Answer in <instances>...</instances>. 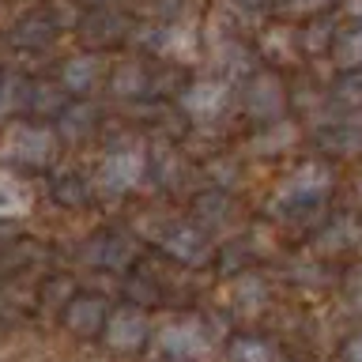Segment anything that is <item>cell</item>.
Returning <instances> with one entry per match:
<instances>
[{
	"instance_id": "obj_1",
	"label": "cell",
	"mask_w": 362,
	"mask_h": 362,
	"mask_svg": "<svg viewBox=\"0 0 362 362\" xmlns=\"http://www.w3.org/2000/svg\"><path fill=\"white\" fill-rule=\"evenodd\" d=\"M53 147H57V140H53L49 129L30 124V121H19V124H11V129L4 132L0 155L11 158V163H23V166H42V163H49Z\"/></svg>"
},
{
	"instance_id": "obj_2",
	"label": "cell",
	"mask_w": 362,
	"mask_h": 362,
	"mask_svg": "<svg viewBox=\"0 0 362 362\" xmlns=\"http://www.w3.org/2000/svg\"><path fill=\"white\" fill-rule=\"evenodd\" d=\"M283 102H287V95H283V83H279V76H272V72H260L249 79V87H245V113L253 121H279V113H283Z\"/></svg>"
},
{
	"instance_id": "obj_3",
	"label": "cell",
	"mask_w": 362,
	"mask_h": 362,
	"mask_svg": "<svg viewBox=\"0 0 362 362\" xmlns=\"http://www.w3.org/2000/svg\"><path fill=\"white\" fill-rule=\"evenodd\" d=\"M144 170H147V158L136 147H129V151H110L106 163H102V185L113 192H124V189L140 185Z\"/></svg>"
},
{
	"instance_id": "obj_4",
	"label": "cell",
	"mask_w": 362,
	"mask_h": 362,
	"mask_svg": "<svg viewBox=\"0 0 362 362\" xmlns=\"http://www.w3.org/2000/svg\"><path fill=\"white\" fill-rule=\"evenodd\" d=\"M226 106V83L219 79H197L192 87L181 90V110L197 121H211Z\"/></svg>"
},
{
	"instance_id": "obj_5",
	"label": "cell",
	"mask_w": 362,
	"mask_h": 362,
	"mask_svg": "<svg viewBox=\"0 0 362 362\" xmlns=\"http://www.w3.org/2000/svg\"><path fill=\"white\" fill-rule=\"evenodd\" d=\"M328 185H332V174H328V166H321V163H305L298 174H294L287 185H283V197H291V200H310V197H321Z\"/></svg>"
},
{
	"instance_id": "obj_6",
	"label": "cell",
	"mask_w": 362,
	"mask_h": 362,
	"mask_svg": "<svg viewBox=\"0 0 362 362\" xmlns=\"http://www.w3.org/2000/svg\"><path fill=\"white\" fill-rule=\"evenodd\" d=\"M144 336H147V321H144V313H136V310H121L110 321V332H106L110 347H121V351L140 347Z\"/></svg>"
},
{
	"instance_id": "obj_7",
	"label": "cell",
	"mask_w": 362,
	"mask_h": 362,
	"mask_svg": "<svg viewBox=\"0 0 362 362\" xmlns=\"http://www.w3.org/2000/svg\"><path fill=\"white\" fill-rule=\"evenodd\" d=\"M163 347L170 351V355H204L208 336L200 332L197 321H181V325H170L163 332Z\"/></svg>"
},
{
	"instance_id": "obj_8",
	"label": "cell",
	"mask_w": 362,
	"mask_h": 362,
	"mask_svg": "<svg viewBox=\"0 0 362 362\" xmlns=\"http://www.w3.org/2000/svg\"><path fill=\"white\" fill-rule=\"evenodd\" d=\"M98 57L95 53H79L72 57V61L64 64V72H61V83L64 90H76V95H87L90 87H95V79H98Z\"/></svg>"
},
{
	"instance_id": "obj_9",
	"label": "cell",
	"mask_w": 362,
	"mask_h": 362,
	"mask_svg": "<svg viewBox=\"0 0 362 362\" xmlns=\"http://www.w3.org/2000/svg\"><path fill=\"white\" fill-rule=\"evenodd\" d=\"M30 189L23 185L16 174H0V219H16V215H27L30 211Z\"/></svg>"
},
{
	"instance_id": "obj_10",
	"label": "cell",
	"mask_w": 362,
	"mask_h": 362,
	"mask_svg": "<svg viewBox=\"0 0 362 362\" xmlns=\"http://www.w3.org/2000/svg\"><path fill=\"white\" fill-rule=\"evenodd\" d=\"M332 53H336V64L344 68V72L362 68V27H358V23H351L347 30H336Z\"/></svg>"
},
{
	"instance_id": "obj_11",
	"label": "cell",
	"mask_w": 362,
	"mask_h": 362,
	"mask_svg": "<svg viewBox=\"0 0 362 362\" xmlns=\"http://www.w3.org/2000/svg\"><path fill=\"white\" fill-rule=\"evenodd\" d=\"M64 321H68V328H72L76 336L95 332V328L102 325V302L98 298H76L72 305H68Z\"/></svg>"
},
{
	"instance_id": "obj_12",
	"label": "cell",
	"mask_w": 362,
	"mask_h": 362,
	"mask_svg": "<svg viewBox=\"0 0 362 362\" xmlns=\"http://www.w3.org/2000/svg\"><path fill=\"white\" fill-rule=\"evenodd\" d=\"M332 38H336V30L328 27L325 19H317V23H310V27H305V30L298 34V45H302L305 53H321L325 45L332 49Z\"/></svg>"
},
{
	"instance_id": "obj_13",
	"label": "cell",
	"mask_w": 362,
	"mask_h": 362,
	"mask_svg": "<svg viewBox=\"0 0 362 362\" xmlns=\"http://www.w3.org/2000/svg\"><path fill=\"white\" fill-rule=\"evenodd\" d=\"M113 87H117V95H140V90H147L144 64H121V72L113 76Z\"/></svg>"
},
{
	"instance_id": "obj_14",
	"label": "cell",
	"mask_w": 362,
	"mask_h": 362,
	"mask_svg": "<svg viewBox=\"0 0 362 362\" xmlns=\"http://www.w3.org/2000/svg\"><path fill=\"white\" fill-rule=\"evenodd\" d=\"M332 95L344 102V106H362V68H355V72H344L336 79Z\"/></svg>"
},
{
	"instance_id": "obj_15",
	"label": "cell",
	"mask_w": 362,
	"mask_h": 362,
	"mask_svg": "<svg viewBox=\"0 0 362 362\" xmlns=\"http://www.w3.org/2000/svg\"><path fill=\"white\" fill-rule=\"evenodd\" d=\"M49 38H53V30L45 19H23L16 30V42H23V45H45Z\"/></svg>"
},
{
	"instance_id": "obj_16",
	"label": "cell",
	"mask_w": 362,
	"mask_h": 362,
	"mask_svg": "<svg viewBox=\"0 0 362 362\" xmlns=\"http://www.w3.org/2000/svg\"><path fill=\"white\" fill-rule=\"evenodd\" d=\"M276 355H272L268 344H260V339H238L234 344V362H272Z\"/></svg>"
},
{
	"instance_id": "obj_17",
	"label": "cell",
	"mask_w": 362,
	"mask_h": 362,
	"mask_svg": "<svg viewBox=\"0 0 362 362\" xmlns=\"http://www.w3.org/2000/svg\"><path fill=\"white\" fill-rule=\"evenodd\" d=\"M189 242H197V234H192V230H177L174 242H170V249H174L177 257H185V260L204 257V245H189Z\"/></svg>"
},
{
	"instance_id": "obj_18",
	"label": "cell",
	"mask_w": 362,
	"mask_h": 362,
	"mask_svg": "<svg viewBox=\"0 0 362 362\" xmlns=\"http://www.w3.org/2000/svg\"><path fill=\"white\" fill-rule=\"evenodd\" d=\"M155 16H166V19H181L185 11L192 8V0H147Z\"/></svg>"
},
{
	"instance_id": "obj_19",
	"label": "cell",
	"mask_w": 362,
	"mask_h": 362,
	"mask_svg": "<svg viewBox=\"0 0 362 362\" xmlns=\"http://www.w3.org/2000/svg\"><path fill=\"white\" fill-rule=\"evenodd\" d=\"M332 0H287V11H321Z\"/></svg>"
},
{
	"instance_id": "obj_20",
	"label": "cell",
	"mask_w": 362,
	"mask_h": 362,
	"mask_svg": "<svg viewBox=\"0 0 362 362\" xmlns=\"http://www.w3.org/2000/svg\"><path fill=\"white\" fill-rule=\"evenodd\" d=\"M344 362H362V336H355L344 351Z\"/></svg>"
},
{
	"instance_id": "obj_21",
	"label": "cell",
	"mask_w": 362,
	"mask_h": 362,
	"mask_svg": "<svg viewBox=\"0 0 362 362\" xmlns=\"http://www.w3.org/2000/svg\"><path fill=\"white\" fill-rule=\"evenodd\" d=\"M347 16L362 27V0H347Z\"/></svg>"
},
{
	"instance_id": "obj_22",
	"label": "cell",
	"mask_w": 362,
	"mask_h": 362,
	"mask_svg": "<svg viewBox=\"0 0 362 362\" xmlns=\"http://www.w3.org/2000/svg\"><path fill=\"white\" fill-rule=\"evenodd\" d=\"M238 4H245V8H257V4H268V0H238Z\"/></svg>"
},
{
	"instance_id": "obj_23",
	"label": "cell",
	"mask_w": 362,
	"mask_h": 362,
	"mask_svg": "<svg viewBox=\"0 0 362 362\" xmlns=\"http://www.w3.org/2000/svg\"><path fill=\"white\" fill-rule=\"evenodd\" d=\"M358 310H362V294H358Z\"/></svg>"
}]
</instances>
